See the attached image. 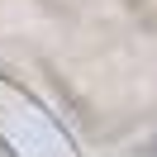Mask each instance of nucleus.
<instances>
[{
	"label": "nucleus",
	"instance_id": "nucleus-1",
	"mask_svg": "<svg viewBox=\"0 0 157 157\" xmlns=\"http://www.w3.org/2000/svg\"><path fill=\"white\" fill-rule=\"evenodd\" d=\"M152 157H157V138H152Z\"/></svg>",
	"mask_w": 157,
	"mask_h": 157
}]
</instances>
